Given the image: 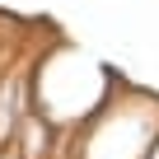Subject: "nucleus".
Returning <instances> with one entry per match:
<instances>
[{
  "mask_svg": "<svg viewBox=\"0 0 159 159\" xmlns=\"http://www.w3.org/2000/svg\"><path fill=\"white\" fill-rule=\"evenodd\" d=\"M28 108H33L28 66H14V70L0 75V150H14V136H19Z\"/></svg>",
  "mask_w": 159,
  "mask_h": 159,
  "instance_id": "nucleus-1",
  "label": "nucleus"
},
{
  "mask_svg": "<svg viewBox=\"0 0 159 159\" xmlns=\"http://www.w3.org/2000/svg\"><path fill=\"white\" fill-rule=\"evenodd\" d=\"M52 150H61L56 140V117L42 112V108H28L19 136H14V154L19 159H52Z\"/></svg>",
  "mask_w": 159,
  "mask_h": 159,
  "instance_id": "nucleus-2",
  "label": "nucleus"
},
{
  "mask_svg": "<svg viewBox=\"0 0 159 159\" xmlns=\"http://www.w3.org/2000/svg\"><path fill=\"white\" fill-rule=\"evenodd\" d=\"M150 159H159V140H154V150H150Z\"/></svg>",
  "mask_w": 159,
  "mask_h": 159,
  "instance_id": "nucleus-3",
  "label": "nucleus"
}]
</instances>
